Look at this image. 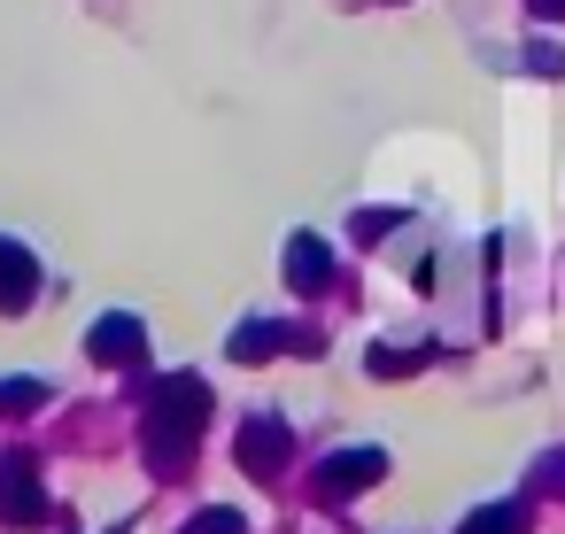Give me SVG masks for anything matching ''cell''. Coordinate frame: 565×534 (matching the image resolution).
Masks as SVG:
<instances>
[{
  "label": "cell",
  "instance_id": "1",
  "mask_svg": "<svg viewBox=\"0 0 565 534\" xmlns=\"http://www.w3.org/2000/svg\"><path fill=\"white\" fill-rule=\"evenodd\" d=\"M287 457H295V434H287V418H271V410H256V418H241V434H233V464H248V480H279L287 472Z\"/></svg>",
  "mask_w": 565,
  "mask_h": 534
},
{
  "label": "cell",
  "instance_id": "2",
  "mask_svg": "<svg viewBox=\"0 0 565 534\" xmlns=\"http://www.w3.org/2000/svg\"><path fill=\"white\" fill-rule=\"evenodd\" d=\"M148 418H156V426H179V434H202V418H210L202 372H163V380H148Z\"/></svg>",
  "mask_w": 565,
  "mask_h": 534
},
{
  "label": "cell",
  "instance_id": "3",
  "mask_svg": "<svg viewBox=\"0 0 565 534\" xmlns=\"http://www.w3.org/2000/svg\"><path fill=\"white\" fill-rule=\"evenodd\" d=\"M0 519L9 526H47V488L32 457H0Z\"/></svg>",
  "mask_w": 565,
  "mask_h": 534
},
{
  "label": "cell",
  "instance_id": "4",
  "mask_svg": "<svg viewBox=\"0 0 565 534\" xmlns=\"http://www.w3.org/2000/svg\"><path fill=\"white\" fill-rule=\"evenodd\" d=\"M86 356L94 364H148V325L132 318V310H109V318H94V333H86Z\"/></svg>",
  "mask_w": 565,
  "mask_h": 534
},
{
  "label": "cell",
  "instance_id": "5",
  "mask_svg": "<svg viewBox=\"0 0 565 534\" xmlns=\"http://www.w3.org/2000/svg\"><path fill=\"white\" fill-rule=\"evenodd\" d=\"M387 472V449H372V441H349V449H333L326 464H318V495H356V488H372Z\"/></svg>",
  "mask_w": 565,
  "mask_h": 534
},
{
  "label": "cell",
  "instance_id": "6",
  "mask_svg": "<svg viewBox=\"0 0 565 534\" xmlns=\"http://www.w3.org/2000/svg\"><path fill=\"white\" fill-rule=\"evenodd\" d=\"M32 302H40V256L0 241V318H24Z\"/></svg>",
  "mask_w": 565,
  "mask_h": 534
},
{
  "label": "cell",
  "instance_id": "7",
  "mask_svg": "<svg viewBox=\"0 0 565 534\" xmlns=\"http://www.w3.org/2000/svg\"><path fill=\"white\" fill-rule=\"evenodd\" d=\"M326 279H333V248H326L318 233H295V241H287V287H295V295H318Z\"/></svg>",
  "mask_w": 565,
  "mask_h": 534
},
{
  "label": "cell",
  "instance_id": "8",
  "mask_svg": "<svg viewBox=\"0 0 565 534\" xmlns=\"http://www.w3.org/2000/svg\"><path fill=\"white\" fill-rule=\"evenodd\" d=\"M279 349H302L287 325H271V318H248V325H233V341H225V356L233 364H271Z\"/></svg>",
  "mask_w": 565,
  "mask_h": 534
},
{
  "label": "cell",
  "instance_id": "9",
  "mask_svg": "<svg viewBox=\"0 0 565 534\" xmlns=\"http://www.w3.org/2000/svg\"><path fill=\"white\" fill-rule=\"evenodd\" d=\"M140 457H148V464L171 480V472H186V457H194V434H179V426H156V418H148V426H140Z\"/></svg>",
  "mask_w": 565,
  "mask_h": 534
},
{
  "label": "cell",
  "instance_id": "10",
  "mask_svg": "<svg viewBox=\"0 0 565 534\" xmlns=\"http://www.w3.org/2000/svg\"><path fill=\"white\" fill-rule=\"evenodd\" d=\"M426 364H434L426 341H411V349H364V372H372V380H411V372H426Z\"/></svg>",
  "mask_w": 565,
  "mask_h": 534
},
{
  "label": "cell",
  "instance_id": "11",
  "mask_svg": "<svg viewBox=\"0 0 565 534\" xmlns=\"http://www.w3.org/2000/svg\"><path fill=\"white\" fill-rule=\"evenodd\" d=\"M457 534H526V511H519V503H488V511H472Z\"/></svg>",
  "mask_w": 565,
  "mask_h": 534
},
{
  "label": "cell",
  "instance_id": "12",
  "mask_svg": "<svg viewBox=\"0 0 565 534\" xmlns=\"http://www.w3.org/2000/svg\"><path fill=\"white\" fill-rule=\"evenodd\" d=\"M179 534H248V519H241L233 503H210V511H194Z\"/></svg>",
  "mask_w": 565,
  "mask_h": 534
},
{
  "label": "cell",
  "instance_id": "13",
  "mask_svg": "<svg viewBox=\"0 0 565 534\" xmlns=\"http://www.w3.org/2000/svg\"><path fill=\"white\" fill-rule=\"evenodd\" d=\"M395 225H403V210H356V217H349V233H356L364 248H380V241H387Z\"/></svg>",
  "mask_w": 565,
  "mask_h": 534
},
{
  "label": "cell",
  "instance_id": "14",
  "mask_svg": "<svg viewBox=\"0 0 565 534\" xmlns=\"http://www.w3.org/2000/svg\"><path fill=\"white\" fill-rule=\"evenodd\" d=\"M526 71H534V78H565V47H557V40H534V47H526Z\"/></svg>",
  "mask_w": 565,
  "mask_h": 534
},
{
  "label": "cell",
  "instance_id": "15",
  "mask_svg": "<svg viewBox=\"0 0 565 534\" xmlns=\"http://www.w3.org/2000/svg\"><path fill=\"white\" fill-rule=\"evenodd\" d=\"M40 395H47L40 380H0V410H32Z\"/></svg>",
  "mask_w": 565,
  "mask_h": 534
},
{
  "label": "cell",
  "instance_id": "16",
  "mask_svg": "<svg viewBox=\"0 0 565 534\" xmlns=\"http://www.w3.org/2000/svg\"><path fill=\"white\" fill-rule=\"evenodd\" d=\"M542 488H557V495H565V449H557V457H542Z\"/></svg>",
  "mask_w": 565,
  "mask_h": 534
},
{
  "label": "cell",
  "instance_id": "17",
  "mask_svg": "<svg viewBox=\"0 0 565 534\" xmlns=\"http://www.w3.org/2000/svg\"><path fill=\"white\" fill-rule=\"evenodd\" d=\"M526 9H534L542 24H565V0H526Z\"/></svg>",
  "mask_w": 565,
  "mask_h": 534
}]
</instances>
